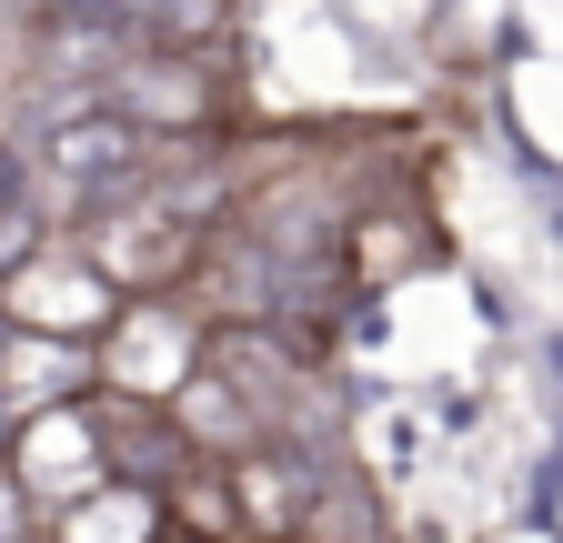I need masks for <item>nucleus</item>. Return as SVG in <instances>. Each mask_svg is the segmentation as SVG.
I'll use <instances>...</instances> for the list:
<instances>
[{"instance_id": "nucleus-12", "label": "nucleus", "mask_w": 563, "mask_h": 543, "mask_svg": "<svg viewBox=\"0 0 563 543\" xmlns=\"http://www.w3.org/2000/svg\"><path fill=\"white\" fill-rule=\"evenodd\" d=\"M172 543H191V533H172Z\"/></svg>"}, {"instance_id": "nucleus-5", "label": "nucleus", "mask_w": 563, "mask_h": 543, "mask_svg": "<svg viewBox=\"0 0 563 543\" xmlns=\"http://www.w3.org/2000/svg\"><path fill=\"white\" fill-rule=\"evenodd\" d=\"M121 473H111V443H101V413L91 402H60V413H41V423H21L11 433V494L31 503V513H81L91 494H111Z\"/></svg>"}, {"instance_id": "nucleus-10", "label": "nucleus", "mask_w": 563, "mask_h": 543, "mask_svg": "<svg viewBox=\"0 0 563 543\" xmlns=\"http://www.w3.org/2000/svg\"><path fill=\"white\" fill-rule=\"evenodd\" d=\"M162 513H172V533H191V543H252L232 463H181L172 484H162Z\"/></svg>"}, {"instance_id": "nucleus-1", "label": "nucleus", "mask_w": 563, "mask_h": 543, "mask_svg": "<svg viewBox=\"0 0 563 543\" xmlns=\"http://www.w3.org/2000/svg\"><path fill=\"white\" fill-rule=\"evenodd\" d=\"M81 252H91V272H101L121 302H172V292H191V282H201L211 232L181 212V201H162L152 181H141V191H121V201H111V212H91V222H81Z\"/></svg>"}, {"instance_id": "nucleus-6", "label": "nucleus", "mask_w": 563, "mask_h": 543, "mask_svg": "<svg viewBox=\"0 0 563 543\" xmlns=\"http://www.w3.org/2000/svg\"><path fill=\"white\" fill-rule=\"evenodd\" d=\"M91 392H101V353L41 343V332L0 322V413H11V433L41 423V413H60V402H91Z\"/></svg>"}, {"instance_id": "nucleus-3", "label": "nucleus", "mask_w": 563, "mask_h": 543, "mask_svg": "<svg viewBox=\"0 0 563 543\" xmlns=\"http://www.w3.org/2000/svg\"><path fill=\"white\" fill-rule=\"evenodd\" d=\"M222 60L211 51H131L121 71L101 81V111L131 121L141 142H211V121H222Z\"/></svg>"}, {"instance_id": "nucleus-11", "label": "nucleus", "mask_w": 563, "mask_h": 543, "mask_svg": "<svg viewBox=\"0 0 563 543\" xmlns=\"http://www.w3.org/2000/svg\"><path fill=\"white\" fill-rule=\"evenodd\" d=\"M51 543H172V513H162L152 484H111V494H91L81 513H60Z\"/></svg>"}, {"instance_id": "nucleus-7", "label": "nucleus", "mask_w": 563, "mask_h": 543, "mask_svg": "<svg viewBox=\"0 0 563 543\" xmlns=\"http://www.w3.org/2000/svg\"><path fill=\"white\" fill-rule=\"evenodd\" d=\"M172 433L191 443V463H252V453H272V413L222 373V363H201L191 383H181V402H172Z\"/></svg>"}, {"instance_id": "nucleus-2", "label": "nucleus", "mask_w": 563, "mask_h": 543, "mask_svg": "<svg viewBox=\"0 0 563 543\" xmlns=\"http://www.w3.org/2000/svg\"><path fill=\"white\" fill-rule=\"evenodd\" d=\"M201 363H211V312L191 292H172V302H121V322L101 332V392L152 402V413H172L181 383Z\"/></svg>"}, {"instance_id": "nucleus-9", "label": "nucleus", "mask_w": 563, "mask_h": 543, "mask_svg": "<svg viewBox=\"0 0 563 543\" xmlns=\"http://www.w3.org/2000/svg\"><path fill=\"white\" fill-rule=\"evenodd\" d=\"M422 252H433V232H422V212H402V201H363V212H352V232H342V272H352L363 292L402 282Z\"/></svg>"}, {"instance_id": "nucleus-4", "label": "nucleus", "mask_w": 563, "mask_h": 543, "mask_svg": "<svg viewBox=\"0 0 563 543\" xmlns=\"http://www.w3.org/2000/svg\"><path fill=\"white\" fill-rule=\"evenodd\" d=\"M0 322H11V332H41V343L101 353V332L121 322V292L91 272L81 242H41L21 272H0Z\"/></svg>"}, {"instance_id": "nucleus-8", "label": "nucleus", "mask_w": 563, "mask_h": 543, "mask_svg": "<svg viewBox=\"0 0 563 543\" xmlns=\"http://www.w3.org/2000/svg\"><path fill=\"white\" fill-rule=\"evenodd\" d=\"M91 413H101V443H111V473L121 484H172V473L191 463V443L172 433V413H152V402H121V392H91Z\"/></svg>"}]
</instances>
